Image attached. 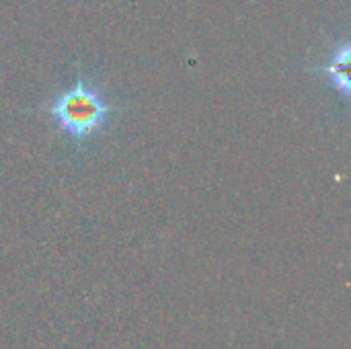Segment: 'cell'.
<instances>
[{
    "instance_id": "cell-1",
    "label": "cell",
    "mask_w": 351,
    "mask_h": 349,
    "mask_svg": "<svg viewBox=\"0 0 351 349\" xmlns=\"http://www.w3.org/2000/svg\"><path fill=\"white\" fill-rule=\"evenodd\" d=\"M45 111L64 136L84 144L111 125L119 107L109 103L101 82L78 70L74 82L62 88Z\"/></svg>"
},
{
    "instance_id": "cell-2",
    "label": "cell",
    "mask_w": 351,
    "mask_h": 349,
    "mask_svg": "<svg viewBox=\"0 0 351 349\" xmlns=\"http://www.w3.org/2000/svg\"><path fill=\"white\" fill-rule=\"evenodd\" d=\"M348 62H350V43L341 41L335 43V47L331 49L329 58L325 64L317 66V72H323L329 80V84L341 93L343 97L350 95V70H348Z\"/></svg>"
}]
</instances>
